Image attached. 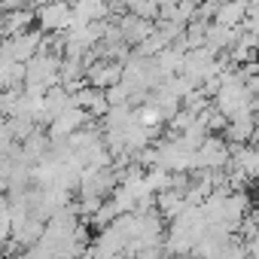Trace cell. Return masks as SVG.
<instances>
[{
  "label": "cell",
  "mask_w": 259,
  "mask_h": 259,
  "mask_svg": "<svg viewBox=\"0 0 259 259\" xmlns=\"http://www.w3.org/2000/svg\"><path fill=\"white\" fill-rule=\"evenodd\" d=\"M61 55L58 52H49V49H40L28 64H25V85H40V89H55L61 82Z\"/></svg>",
  "instance_id": "6da1fadb"
},
{
  "label": "cell",
  "mask_w": 259,
  "mask_h": 259,
  "mask_svg": "<svg viewBox=\"0 0 259 259\" xmlns=\"http://www.w3.org/2000/svg\"><path fill=\"white\" fill-rule=\"evenodd\" d=\"M73 22V7L67 0H43L37 10V25L43 34H67Z\"/></svg>",
  "instance_id": "7a4b0ae2"
},
{
  "label": "cell",
  "mask_w": 259,
  "mask_h": 259,
  "mask_svg": "<svg viewBox=\"0 0 259 259\" xmlns=\"http://www.w3.org/2000/svg\"><path fill=\"white\" fill-rule=\"evenodd\" d=\"M232 162V147L220 138H204L201 147L195 150V171H220Z\"/></svg>",
  "instance_id": "3957f363"
},
{
  "label": "cell",
  "mask_w": 259,
  "mask_h": 259,
  "mask_svg": "<svg viewBox=\"0 0 259 259\" xmlns=\"http://www.w3.org/2000/svg\"><path fill=\"white\" fill-rule=\"evenodd\" d=\"M85 82L92 89H113L116 82H122V61H104V58H95L85 70Z\"/></svg>",
  "instance_id": "277c9868"
},
{
  "label": "cell",
  "mask_w": 259,
  "mask_h": 259,
  "mask_svg": "<svg viewBox=\"0 0 259 259\" xmlns=\"http://www.w3.org/2000/svg\"><path fill=\"white\" fill-rule=\"evenodd\" d=\"M85 122H89V113H85V110H79V107H70L67 113H61L58 119H52V122H49V141H52V144L67 141L70 135H76V132H79V128H85Z\"/></svg>",
  "instance_id": "5b68a950"
},
{
  "label": "cell",
  "mask_w": 259,
  "mask_h": 259,
  "mask_svg": "<svg viewBox=\"0 0 259 259\" xmlns=\"http://www.w3.org/2000/svg\"><path fill=\"white\" fill-rule=\"evenodd\" d=\"M113 22H116V28L122 31V37H125L128 46H141V43L156 31V22H147V19L132 16V13H122V16H116Z\"/></svg>",
  "instance_id": "8992f818"
},
{
  "label": "cell",
  "mask_w": 259,
  "mask_h": 259,
  "mask_svg": "<svg viewBox=\"0 0 259 259\" xmlns=\"http://www.w3.org/2000/svg\"><path fill=\"white\" fill-rule=\"evenodd\" d=\"M247 10H250V0H226V4L217 10L213 22L223 25V28L241 31V28H244V19H247Z\"/></svg>",
  "instance_id": "52a82bcc"
},
{
  "label": "cell",
  "mask_w": 259,
  "mask_h": 259,
  "mask_svg": "<svg viewBox=\"0 0 259 259\" xmlns=\"http://www.w3.org/2000/svg\"><path fill=\"white\" fill-rule=\"evenodd\" d=\"M256 128H259V119H256V113H244V116H235V119H229L226 132H229V141H232V144H238V147H247V141H250V138H256Z\"/></svg>",
  "instance_id": "ba28073f"
},
{
  "label": "cell",
  "mask_w": 259,
  "mask_h": 259,
  "mask_svg": "<svg viewBox=\"0 0 259 259\" xmlns=\"http://www.w3.org/2000/svg\"><path fill=\"white\" fill-rule=\"evenodd\" d=\"M104 95H107L110 107H116V104H132V92H128V85H125V82H116V85H113V89H107Z\"/></svg>",
  "instance_id": "9c48e42d"
},
{
  "label": "cell",
  "mask_w": 259,
  "mask_h": 259,
  "mask_svg": "<svg viewBox=\"0 0 259 259\" xmlns=\"http://www.w3.org/2000/svg\"><path fill=\"white\" fill-rule=\"evenodd\" d=\"M241 31L259 37V4H253V0H250V10H247V19H244V28Z\"/></svg>",
  "instance_id": "30bf717a"
},
{
  "label": "cell",
  "mask_w": 259,
  "mask_h": 259,
  "mask_svg": "<svg viewBox=\"0 0 259 259\" xmlns=\"http://www.w3.org/2000/svg\"><path fill=\"white\" fill-rule=\"evenodd\" d=\"M165 256V244L162 247H144V250H138L132 259H162Z\"/></svg>",
  "instance_id": "8fae6325"
},
{
  "label": "cell",
  "mask_w": 259,
  "mask_h": 259,
  "mask_svg": "<svg viewBox=\"0 0 259 259\" xmlns=\"http://www.w3.org/2000/svg\"><path fill=\"white\" fill-rule=\"evenodd\" d=\"M141 4H144V0H116V10H122V13H135Z\"/></svg>",
  "instance_id": "7c38bea8"
},
{
  "label": "cell",
  "mask_w": 259,
  "mask_h": 259,
  "mask_svg": "<svg viewBox=\"0 0 259 259\" xmlns=\"http://www.w3.org/2000/svg\"><path fill=\"white\" fill-rule=\"evenodd\" d=\"M4 247H7V244H0V259H4Z\"/></svg>",
  "instance_id": "4fadbf2b"
},
{
  "label": "cell",
  "mask_w": 259,
  "mask_h": 259,
  "mask_svg": "<svg viewBox=\"0 0 259 259\" xmlns=\"http://www.w3.org/2000/svg\"><path fill=\"white\" fill-rule=\"evenodd\" d=\"M40 4H43V0H40Z\"/></svg>",
  "instance_id": "5bb4252c"
}]
</instances>
